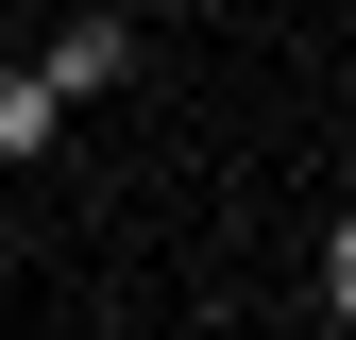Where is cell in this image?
I'll list each match as a JSON object with an SVG mask.
<instances>
[{
    "label": "cell",
    "instance_id": "cell-1",
    "mask_svg": "<svg viewBox=\"0 0 356 340\" xmlns=\"http://www.w3.org/2000/svg\"><path fill=\"white\" fill-rule=\"evenodd\" d=\"M34 68H51L68 102H119V85H136V17H119V0H85V17H68L51 52H34Z\"/></svg>",
    "mask_w": 356,
    "mask_h": 340
},
{
    "label": "cell",
    "instance_id": "cell-3",
    "mask_svg": "<svg viewBox=\"0 0 356 340\" xmlns=\"http://www.w3.org/2000/svg\"><path fill=\"white\" fill-rule=\"evenodd\" d=\"M323 307L356 323V222H323Z\"/></svg>",
    "mask_w": 356,
    "mask_h": 340
},
{
    "label": "cell",
    "instance_id": "cell-2",
    "mask_svg": "<svg viewBox=\"0 0 356 340\" xmlns=\"http://www.w3.org/2000/svg\"><path fill=\"white\" fill-rule=\"evenodd\" d=\"M51 137H68V85L0 52V170H34V153H51Z\"/></svg>",
    "mask_w": 356,
    "mask_h": 340
}]
</instances>
